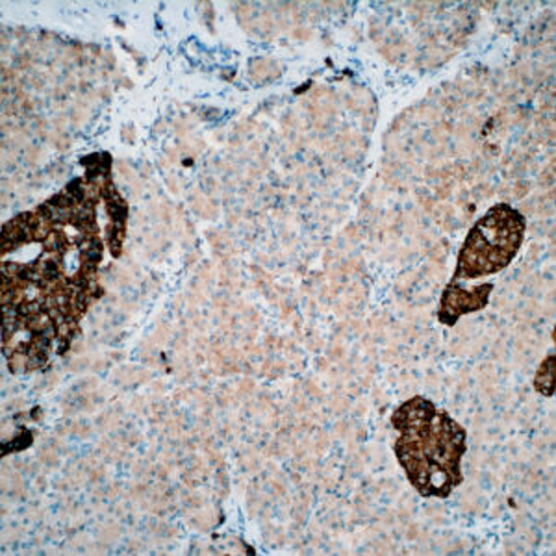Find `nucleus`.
Wrapping results in <instances>:
<instances>
[{
    "mask_svg": "<svg viewBox=\"0 0 556 556\" xmlns=\"http://www.w3.org/2000/svg\"><path fill=\"white\" fill-rule=\"evenodd\" d=\"M555 379L556 356L555 353H549L545 356L544 362L540 364L536 375H534V390L544 397H553L555 395Z\"/></svg>",
    "mask_w": 556,
    "mask_h": 556,
    "instance_id": "nucleus-4",
    "label": "nucleus"
},
{
    "mask_svg": "<svg viewBox=\"0 0 556 556\" xmlns=\"http://www.w3.org/2000/svg\"><path fill=\"white\" fill-rule=\"evenodd\" d=\"M527 219L510 204H493L481 219L469 228L456 258L451 282H468L490 277L513 264L523 245Z\"/></svg>",
    "mask_w": 556,
    "mask_h": 556,
    "instance_id": "nucleus-2",
    "label": "nucleus"
},
{
    "mask_svg": "<svg viewBox=\"0 0 556 556\" xmlns=\"http://www.w3.org/2000/svg\"><path fill=\"white\" fill-rule=\"evenodd\" d=\"M492 282L477 285L473 288H466L460 282H450L443 290L438 308V319L447 327H453L458 319L473 312H481L486 308L492 298Z\"/></svg>",
    "mask_w": 556,
    "mask_h": 556,
    "instance_id": "nucleus-3",
    "label": "nucleus"
},
{
    "mask_svg": "<svg viewBox=\"0 0 556 556\" xmlns=\"http://www.w3.org/2000/svg\"><path fill=\"white\" fill-rule=\"evenodd\" d=\"M392 425L399 432L395 456L414 490L421 497L447 500L464 482L468 430L424 395L399 406Z\"/></svg>",
    "mask_w": 556,
    "mask_h": 556,
    "instance_id": "nucleus-1",
    "label": "nucleus"
}]
</instances>
